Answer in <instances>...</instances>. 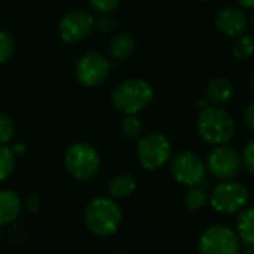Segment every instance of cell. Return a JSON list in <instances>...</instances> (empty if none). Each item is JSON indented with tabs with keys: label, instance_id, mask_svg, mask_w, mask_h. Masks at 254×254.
Returning <instances> with one entry per match:
<instances>
[{
	"label": "cell",
	"instance_id": "obj_1",
	"mask_svg": "<svg viewBox=\"0 0 254 254\" xmlns=\"http://www.w3.org/2000/svg\"><path fill=\"white\" fill-rule=\"evenodd\" d=\"M197 132L211 145H226L235 135V121L226 111L206 106L197 118Z\"/></svg>",
	"mask_w": 254,
	"mask_h": 254
},
{
	"label": "cell",
	"instance_id": "obj_2",
	"mask_svg": "<svg viewBox=\"0 0 254 254\" xmlns=\"http://www.w3.org/2000/svg\"><path fill=\"white\" fill-rule=\"evenodd\" d=\"M153 100V88L142 79H130L112 91V105L126 115H135Z\"/></svg>",
	"mask_w": 254,
	"mask_h": 254
},
{
	"label": "cell",
	"instance_id": "obj_3",
	"mask_svg": "<svg viewBox=\"0 0 254 254\" xmlns=\"http://www.w3.org/2000/svg\"><path fill=\"white\" fill-rule=\"evenodd\" d=\"M85 223L93 233L99 236H109L117 232L121 223V211L112 199L97 197L87 206Z\"/></svg>",
	"mask_w": 254,
	"mask_h": 254
},
{
	"label": "cell",
	"instance_id": "obj_4",
	"mask_svg": "<svg viewBox=\"0 0 254 254\" xmlns=\"http://www.w3.org/2000/svg\"><path fill=\"white\" fill-rule=\"evenodd\" d=\"M64 163L67 171L75 178L90 180L100 168V157L91 145L85 142H76L67 148L64 154Z\"/></svg>",
	"mask_w": 254,
	"mask_h": 254
},
{
	"label": "cell",
	"instance_id": "obj_5",
	"mask_svg": "<svg viewBox=\"0 0 254 254\" xmlns=\"http://www.w3.org/2000/svg\"><path fill=\"white\" fill-rule=\"evenodd\" d=\"M241 241L227 226H211L199 239L200 254H241Z\"/></svg>",
	"mask_w": 254,
	"mask_h": 254
},
{
	"label": "cell",
	"instance_id": "obj_6",
	"mask_svg": "<svg viewBox=\"0 0 254 254\" xmlns=\"http://www.w3.org/2000/svg\"><path fill=\"white\" fill-rule=\"evenodd\" d=\"M248 202V189L238 181H223L211 193V205L217 212L233 214L241 211Z\"/></svg>",
	"mask_w": 254,
	"mask_h": 254
},
{
	"label": "cell",
	"instance_id": "obj_7",
	"mask_svg": "<svg viewBox=\"0 0 254 254\" xmlns=\"http://www.w3.org/2000/svg\"><path fill=\"white\" fill-rule=\"evenodd\" d=\"M138 157L141 165L154 171L162 168L171 157V142L163 133H148L138 144Z\"/></svg>",
	"mask_w": 254,
	"mask_h": 254
},
{
	"label": "cell",
	"instance_id": "obj_8",
	"mask_svg": "<svg viewBox=\"0 0 254 254\" xmlns=\"http://www.w3.org/2000/svg\"><path fill=\"white\" fill-rule=\"evenodd\" d=\"M171 172L175 181L191 187L203 181L206 166L197 154L191 151H180L171 160Z\"/></svg>",
	"mask_w": 254,
	"mask_h": 254
},
{
	"label": "cell",
	"instance_id": "obj_9",
	"mask_svg": "<svg viewBox=\"0 0 254 254\" xmlns=\"http://www.w3.org/2000/svg\"><path fill=\"white\" fill-rule=\"evenodd\" d=\"M241 168H242V157L235 148L217 145L208 154L206 169L215 178L232 180L239 174Z\"/></svg>",
	"mask_w": 254,
	"mask_h": 254
},
{
	"label": "cell",
	"instance_id": "obj_10",
	"mask_svg": "<svg viewBox=\"0 0 254 254\" xmlns=\"http://www.w3.org/2000/svg\"><path fill=\"white\" fill-rule=\"evenodd\" d=\"M109 62L99 53H88L76 63V78L87 87L102 84L109 73Z\"/></svg>",
	"mask_w": 254,
	"mask_h": 254
},
{
	"label": "cell",
	"instance_id": "obj_11",
	"mask_svg": "<svg viewBox=\"0 0 254 254\" xmlns=\"http://www.w3.org/2000/svg\"><path fill=\"white\" fill-rule=\"evenodd\" d=\"M94 26H96V20L93 18L91 14L85 11H75V12H69L60 21L59 32L63 41L73 44L85 39L94 29Z\"/></svg>",
	"mask_w": 254,
	"mask_h": 254
},
{
	"label": "cell",
	"instance_id": "obj_12",
	"mask_svg": "<svg viewBox=\"0 0 254 254\" xmlns=\"http://www.w3.org/2000/svg\"><path fill=\"white\" fill-rule=\"evenodd\" d=\"M215 26L217 29L227 35V36H238L247 27L245 14L238 8H223L215 15Z\"/></svg>",
	"mask_w": 254,
	"mask_h": 254
},
{
	"label": "cell",
	"instance_id": "obj_13",
	"mask_svg": "<svg viewBox=\"0 0 254 254\" xmlns=\"http://www.w3.org/2000/svg\"><path fill=\"white\" fill-rule=\"evenodd\" d=\"M21 211V200L11 190H0V224H8L17 220Z\"/></svg>",
	"mask_w": 254,
	"mask_h": 254
},
{
	"label": "cell",
	"instance_id": "obj_14",
	"mask_svg": "<svg viewBox=\"0 0 254 254\" xmlns=\"http://www.w3.org/2000/svg\"><path fill=\"white\" fill-rule=\"evenodd\" d=\"M233 96V85L227 78H214L206 87V100L215 105L227 103Z\"/></svg>",
	"mask_w": 254,
	"mask_h": 254
},
{
	"label": "cell",
	"instance_id": "obj_15",
	"mask_svg": "<svg viewBox=\"0 0 254 254\" xmlns=\"http://www.w3.org/2000/svg\"><path fill=\"white\" fill-rule=\"evenodd\" d=\"M236 235L242 245H254V208L242 209L236 218Z\"/></svg>",
	"mask_w": 254,
	"mask_h": 254
},
{
	"label": "cell",
	"instance_id": "obj_16",
	"mask_svg": "<svg viewBox=\"0 0 254 254\" xmlns=\"http://www.w3.org/2000/svg\"><path fill=\"white\" fill-rule=\"evenodd\" d=\"M133 51H135V41L127 33L115 35L108 44V53L117 60L127 59Z\"/></svg>",
	"mask_w": 254,
	"mask_h": 254
},
{
	"label": "cell",
	"instance_id": "obj_17",
	"mask_svg": "<svg viewBox=\"0 0 254 254\" xmlns=\"http://www.w3.org/2000/svg\"><path fill=\"white\" fill-rule=\"evenodd\" d=\"M135 189H136V181L129 174H120L114 177L109 183V194L118 200L129 197L135 191Z\"/></svg>",
	"mask_w": 254,
	"mask_h": 254
},
{
	"label": "cell",
	"instance_id": "obj_18",
	"mask_svg": "<svg viewBox=\"0 0 254 254\" xmlns=\"http://www.w3.org/2000/svg\"><path fill=\"white\" fill-rule=\"evenodd\" d=\"M206 202H208V191L199 184L191 186V189L187 191L186 196V206L190 211H199L206 205Z\"/></svg>",
	"mask_w": 254,
	"mask_h": 254
},
{
	"label": "cell",
	"instance_id": "obj_19",
	"mask_svg": "<svg viewBox=\"0 0 254 254\" xmlns=\"http://www.w3.org/2000/svg\"><path fill=\"white\" fill-rule=\"evenodd\" d=\"M253 53H254V38L251 35H241L232 47V54L238 60L248 59L253 56Z\"/></svg>",
	"mask_w": 254,
	"mask_h": 254
},
{
	"label": "cell",
	"instance_id": "obj_20",
	"mask_svg": "<svg viewBox=\"0 0 254 254\" xmlns=\"http://www.w3.org/2000/svg\"><path fill=\"white\" fill-rule=\"evenodd\" d=\"M15 153L5 144H0V181H5L14 171Z\"/></svg>",
	"mask_w": 254,
	"mask_h": 254
},
{
	"label": "cell",
	"instance_id": "obj_21",
	"mask_svg": "<svg viewBox=\"0 0 254 254\" xmlns=\"http://www.w3.org/2000/svg\"><path fill=\"white\" fill-rule=\"evenodd\" d=\"M121 132L126 138L129 139H136L142 133V123L141 120L135 115H126L124 120L121 121Z\"/></svg>",
	"mask_w": 254,
	"mask_h": 254
},
{
	"label": "cell",
	"instance_id": "obj_22",
	"mask_svg": "<svg viewBox=\"0 0 254 254\" xmlns=\"http://www.w3.org/2000/svg\"><path fill=\"white\" fill-rule=\"evenodd\" d=\"M14 136V123L12 120L5 115L0 114V144H8Z\"/></svg>",
	"mask_w": 254,
	"mask_h": 254
},
{
	"label": "cell",
	"instance_id": "obj_23",
	"mask_svg": "<svg viewBox=\"0 0 254 254\" xmlns=\"http://www.w3.org/2000/svg\"><path fill=\"white\" fill-rule=\"evenodd\" d=\"M14 53V41L6 32H0V64L5 63Z\"/></svg>",
	"mask_w": 254,
	"mask_h": 254
},
{
	"label": "cell",
	"instance_id": "obj_24",
	"mask_svg": "<svg viewBox=\"0 0 254 254\" xmlns=\"http://www.w3.org/2000/svg\"><path fill=\"white\" fill-rule=\"evenodd\" d=\"M241 157H242V165L245 166V169H247L251 175H254V139L250 141V142L245 145V148H244Z\"/></svg>",
	"mask_w": 254,
	"mask_h": 254
},
{
	"label": "cell",
	"instance_id": "obj_25",
	"mask_svg": "<svg viewBox=\"0 0 254 254\" xmlns=\"http://www.w3.org/2000/svg\"><path fill=\"white\" fill-rule=\"evenodd\" d=\"M121 0H90V5L93 6L94 11L100 12V14H108L112 12Z\"/></svg>",
	"mask_w": 254,
	"mask_h": 254
},
{
	"label": "cell",
	"instance_id": "obj_26",
	"mask_svg": "<svg viewBox=\"0 0 254 254\" xmlns=\"http://www.w3.org/2000/svg\"><path fill=\"white\" fill-rule=\"evenodd\" d=\"M242 120H244V124L248 127V129L254 132V102L245 108V111L242 114Z\"/></svg>",
	"mask_w": 254,
	"mask_h": 254
},
{
	"label": "cell",
	"instance_id": "obj_27",
	"mask_svg": "<svg viewBox=\"0 0 254 254\" xmlns=\"http://www.w3.org/2000/svg\"><path fill=\"white\" fill-rule=\"evenodd\" d=\"M114 20L112 18H100L99 21H97V27L100 29V30H111V29H114Z\"/></svg>",
	"mask_w": 254,
	"mask_h": 254
},
{
	"label": "cell",
	"instance_id": "obj_28",
	"mask_svg": "<svg viewBox=\"0 0 254 254\" xmlns=\"http://www.w3.org/2000/svg\"><path fill=\"white\" fill-rule=\"evenodd\" d=\"M236 2L244 9H254V0H236Z\"/></svg>",
	"mask_w": 254,
	"mask_h": 254
},
{
	"label": "cell",
	"instance_id": "obj_29",
	"mask_svg": "<svg viewBox=\"0 0 254 254\" xmlns=\"http://www.w3.org/2000/svg\"><path fill=\"white\" fill-rule=\"evenodd\" d=\"M241 254H254V245L247 247V250H245L244 253H241Z\"/></svg>",
	"mask_w": 254,
	"mask_h": 254
},
{
	"label": "cell",
	"instance_id": "obj_30",
	"mask_svg": "<svg viewBox=\"0 0 254 254\" xmlns=\"http://www.w3.org/2000/svg\"><path fill=\"white\" fill-rule=\"evenodd\" d=\"M250 88H251V91H253V94H254V75H253L251 79H250Z\"/></svg>",
	"mask_w": 254,
	"mask_h": 254
},
{
	"label": "cell",
	"instance_id": "obj_31",
	"mask_svg": "<svg viewBox=\"0 0 254 254\" xmlns=\"http://www.w3.org/2000/svg\"><path fill=\"white\" fill-rule=\"evenodd\" d=\"M251 27H253V30H254V14H253V17H251Z\"/></svg>",
	"mask_w": 254,
	"mask_h": 254
},
{
	"label": "cell",
	"instance_id": "obj_32",
	"mask_svg": "<svg viewBox=\"0 0 254 254\" xmlns=\"http://www.w3.org/2000/svg\"><path fill=\"white\" fill-rule=\"evenodd\" d=\"M120 254H129V253H120Z\"/></svg>",
	"mask_w": 254,
	"mask_h": 254
},
{
	"label": "cell",
	"instance_id": "obj_33",
	"mask_svg": "<svg viewBox=\"0 0 254 254\" xmlns=\"http://www.w3.org/2000/svg\"><path fill=\"white\" fill-rule=\"evenodd\" d=\"M202 2H208V0H202Z\"/></svg>",
	"mask_w": 254,
	"mask_h": 254
}]
</instances>
